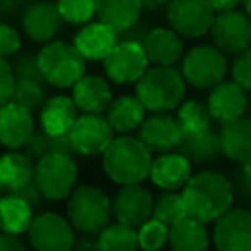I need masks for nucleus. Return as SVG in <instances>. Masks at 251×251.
<instances>
[{"label":"nucleus","mask_w":251,"mask_h":251,"mask_svg":"<svg viewBox=\"0 0 251 251\" xmlns=\"http://www.w3.org/2000/svg\"><path fill=\"white\" fill-rule=\"evenodd\" d=\"M12 194H16V196H20V198H24L33 210L35 208H39V206H43V202H45V196L41 194V190H39V186L35 184V180L31 178L29 182H25V184H22V186H18V188H14V190H10Z\"/></svg>","instance_id":"obj_42"},{"label":"nucleus","mask_w":251,"mask_h":251,"mask_svg":"<svg viewBox=\"0 0 251 251\" xmlns=\"http://www.w3.org/2000/svg\"><path fill=\"white\" fill-rule=\"evenodd\" d=\"M33 220V208L20 196L8 194L0 198V231L22 235L27 231L29 224Z\"/></svg>","instance_id":"obj_29"},{"label":"nucleus","mask_w":251,"mask_h":251,"mask_svg":"<svg viewBox=\"0 0 251 251\" xmlns=\"http://www.w3.org/2000/svg\"><path fill=\"white\" fill-rule=\"evenodd\" d=\"M35 131L31 110L6 102L0 106V143L8 149H20Z\"/></svg>","instance_id":"obj_16"},{"label":"nucleus","mask_w":251,"mask_h":251,"mask_svg":"<svg viewBox=\"0 0 251 251\" xmlns=\"http://www.w3.org/2000/svg\"><path fill=\"white\" fill-rule=\"evenodd\" d=\"M151 151L127 133L114 137L102 153V167L108 178L116 184H135L149 178Z\"/></svg>","instance_id":"obj_2"},{"label":"nucleus","mask_w":251,"mask_h":251,"mask_svg":"<svg viewBox=\"0 0 251 251\" xmlns=\"http://www.w3.org/2000/svg\"><path fill=\"white\" fill-rule=\"evenodd\" d=\"M139 2L143 10H151V12H157L169 4V0H139Z\"/></svg>","instance_id":"obj_48"},{"label":"nucleus","mask_w":251,"mask_h":251,"mask_svg":"<svg viewBox=\"0 0 251 251\" xmlns=\"http://www.w3.org/2000/svg\"><path fill=\"white\" fill-rule=\"evenodd\" d=\"M176 122L182 131H198L212 126V116L208 106L198 100H186L176 106Z\"/></svg>","instance_id":"obj_34"},{"label":"nucleus","mask_w":251,"mask_h":251,"mask_svg":"<svg viewBox=\"0 0 251 251\" xmlns=\"http://www.w3.org/2000/svg\"><path fill=\"white\" fill-rule=\"evenodd\" d=\"M24 153L29 155L33 161H37L39 157L49 155V153H69V155H76L67 133H65V135H51V133H45L43 129L31 133V137H29V139L25 141V145H24Z\"/></svg>","instance_id":"obj_32"},{"label":"nucleus","mask_w":251,"mask_h":251,"mask_svg":"<svg viewBox=\"0 0 251 251\" xmlns=\"http://www.w3.org/2000/svg\"><path fill=\"white\" fill-rule=\"evenodd\" d=\"M78 169L75 157L69 153H49L35 161L33 180L45 200L67 198L76 184Z\"/></svg>","instance_id":"obj_6"},{"label":"nucleus","mask_w":251,"mask_h":251,"mask_svg":"<svg viewBox=\"0 0 251 251\" xmlns=\"http://www.w3.org/2000/svg\"><path fill=\"white\" fill-rule=\"evenodd\" d=\"M186 214L210 224L218 220L233 204V184L218 171H202L192 175L180 190Z\"/></svg>","instance_id":"obj_1"},{"label":"nucleus","mask_w":251,"mask_h":251,"mask_svg":"<svg viewBox=\"0 0 251 251\" xmlns=\"http://www.w3.org/2000/svg\"><path fill=\"white\" fill-rule=\"evenodd\" d=\"M33 169H35V161L25 153H20V151L12 149L10 153L0 155V182H2V188L14 190V188L29 182L33 178Z\"/></svg>","instance_id":"obj_30"},{"label":"nucleus","mask_w":251,"mask_h":251,"mask_svg":"<svg viewBox=\"0 0 251 251\" xmlns=\"http://www.w3.org/2000/svg\"><path fill=\"white\" fill-rule=\"evenodd\" d=\"M24 4H25V0H0V14H14Z\"/></svg>","instance_id":"obj_46"},{"label":"nucleus","mask_w":251,"mask_h":251,"mask_svg":"<svg viewBox=\"0 0 251 251\" xmlns=\"http://www.w3.org/2000/svg\"><path fill=\"white\" fill-rule=\"evenodd\" d=\"M214 45L224 55H239L247 47H251V18L247 12L226 10L214 16L210 27Z\"/></svg>","instance_id":"obj_11"},{"label":"nucleus","mask_w":251,"mask_h":251,"mask_svg":"<svg viewBox=\"0 0 251 251\" xmlns=\"http://www.w3.org/2000/svg\"><path fill=\"white\" fill-rule=\"evenodd\" d=\"M67 220L80 233L96 235L112 220V200L108 194L94 186L84 184L67 196Z\"/></svg>","instance_id":"obj_4"},{"label":"nucleus","mask_w":251,"mask_h":251,"mask_svg":"<svg viewBox=\"0 0 251 251\" xmlns=\"http://www.w3.org/2000/svg\"><path fill=\"white\" fill-rule=\"evenodd\" d=\"M118 43V31L100 20L94 24H84V27L75 35V47L86 61H102L112 47Z\"/></svg>","instance_id":"obj_24"},{"label":"nucleus","mask_w":251,"mask_h":251,"mask_svg":"<svg viewBox=\"0 0 251 251\" xmlns=\"http://www.w3.org/2000/svg\"><path fill=\"white\" fill-rule=\"evenodd\" d=\"M73 102L82 114H102L112 102V88L98 75H82L73 84Z\"/></svg>","instance_id":"obj_21"},{"label":"nucleus","mask_w":251,"mask_h":251,"mask_svg":"<svg viewBox=\"0 0 251 251\" xmlns=\"http://www.w3.org/2000/svg\"><path fill=\"white\" fill-rule=\"evenodd\" d=\"M151 216L161 220L169 227L173 224H176L178 220H182L184 216H188L182 194L178 190H165V194H161L157 200H153V214Z\"/></svg>","instance_id":"obj_35"},{"label":"nucleus","mask_w":251,"mask_h":251,"mask_svg":"<svg viewBox=\"0 0 251 251\" xmlns=\"http://www.w3.org/2000/svg\"><path fill=\"white\" fill-rule=\"evenodd\" d=\"M218 137L222 155H226L227 159L235 163L251 159V118H247L245 114L235 120L224 122Z\"/></svg>","instance_id":"obj_23"},{"label":"nucleus","mask_w":251,"mask_h":251,"mask_svg":"<svg viewBox=\"0 0 251 251\" xmlns=\"http://www.w3.org/2000/svg\"><path fill=\"white\" fill-rule=\"evenodd\" d=\"M210 6L216 10V12H226V10H233L241 4V0H208Z\"/></svg>","instance_id":"obj_45"},{"label":"nucleus","mask_w":251,"mask_h":251,"mask_svg":"<svg viewBox=\"0 0 251 251\" xmlns=\"http://www.w3.org/2000/svg\"><path fill=\"white\" fill-rule=\"evenodd\" d=\"M182 129L175 116L169 112H151L137 127V139L151 153H165L176 149Z\"/></svg>","instance_id":"obj_15"},{"label":"nucleus","mask_w":251,"mask_h":251,"mask_svg":"<svg viewBox=\"0 0 251 251\" xmlns=\"http://www.w3.org/2000/svg\"><path fill=\"white\" fill-rule=\"evenodd\" d=\"M153 214V196L141 184H122L112 198V216L129 227H139Z\"/></svg>","instance_id":"obj_14"},{"label":"nucleus","mask_w":251,"mask_h":251,"mask_svg":"<svg viewBox=\"0 0 251 251\" xmlns=\"http://www.w3.org/2000/svg\"><path fill=\"white\" fill-rule=\"evenodd\" d=\"M190 176H192V165L178 151L159 153V157L151 161L149 178L161 190H180Z\"/></svg>","instance_id":"obj_17"},{"label":"nucleus","mask_w":251,"mask_h":251,"mask_svg":"<svg viewBox=\"0 0 251 251\" xmlns=\"http://www.w3.org/2000/svg\"><path fill=\"white\" fill-rule=\"evenodd\" d=\"M167 243L171 251H208L210 235L204 222L192 216H184L182 220H178L169 227Z\"/></svg>","instance_id":"obj_26"},{"label":"nucleus","mask_w":251,"mask_h":251,"mask_svg":"<svg viewBox=\"0 0 251 251\" xmlns=\"http://www.w3.org/2000/svg\"><path fill=\"white\" fill-rule=\"evenodd\" d=\"M25 233L33 251H73L76 239L71 222L55 212L33 216Z\"/></svg>","instance_id":"obj_8"},{"label":"nucleus","mask_w":251,"mask_h":251,"mask_svg":"<svg viewBox=\"0 0 251 251\" xmlns=\"http://www.w3.org/2000/svg\"><path fill=\"white\" fill-rule=\"evenodd\" d=\"M78 110L71 96H51L39 108V124L45 133L51 135H65L69 133L73 122L76 120Z\"/></svg>","instance_id":"obj_25"},{"label":"nucleus","mask_w":251,"mask_h":251,"mask_svg":"<svg viewBox=\"0 0 251 251\" xmlns=\"http://www.w3.org/2000/svg\"><path fill=\"white\" fill-rule=\"evenodd\" d=\"M216 251H251V210L229 208L214 220Z\"/></svg>","instance_id":"obj_13"},{"label":"nucleus","mask_w":251,"mask_h":251,"mask_svg":"<svg viewBox=\"0 0 251 251\" xmlns=\"http://www.w3.org/2000/svg\"><path fill=\"white\" fill-rule=\"evenodd\" d=\"M45 100H47V88H45L43 80H33V78H16L14 80L12 102L33 112V110H39Z\"/></svg>","instance_id":"obj_33"},{"label":"nucleus","mask_w":251,"mask_h":251,"mask_svg":"<svg viewBox=\"0 0 251 251\" xmlns=\"http://www.w3.org/2000/svg\"><path fill=\"white\" fill-rule=\"evenodd\" d=\"M67 135L76 155H102L114 139V129L102 114H80Z\"/></svg>","instance_id":"obj_12"},{"label":"nucleus","mask_w":251,"mask_h":251,"mask_svg":"<svg viewBox=\"0 0 251 251\" xmlns=\"http://www.w3.org/2000/svg\"><path fill=\"white\" fill-rule=\"evenodd\" d=\"M206 106L212 120L224 124L245 114L247 94L235 80H222L216 86H212Z\"/></svg>","instance_id":"obj_18"},{"label":"nucleus","mask_w":251,"mask_h":251,"mask_svg":"<svg viewBox=\"0 0 251 251\" xmlns=\"http://www.w3.org/2000/svg\"><path fill=\"white\" fill-rule=\"evenodd\" d=\"M24 31L29 39L37 43H47L55 39V35L63 27V18L57 10V4L51 2H35L25 8L22 16Z\"/></svg>","instance_id":"obj_19"},{"label":"nucleus","mask_w":251,"mask_h":251,"mask_svg":"<svg viewBox=\"0 0 251 251\" xmlns=\"http://www.w3.org/2000/svg\"><path fill=\"white\" fill-rule=\"evenodd\" d=\"M226 73H227L226 55L216 45L192 47L182 57L180 75L184 82L192 84L194 88H200V90L212 88L226 78Z\"/></svg>","instance_id":"obj_7"},{"label":"nucleus","mask_w":251,"mask_h":251,"mask_svg":"<svg viewBox=\"0 0 251 251\" xmlns=\"http://www.w3.org/2000/svg\"><path fill=\"white\" fill-rule=\"evenodd\" d=\"M20 47H22L20 33L12 25L0 22V57L8 59L10 55H16L20 51Z\"/></svg>","instance_id":"obj_40"},{"label":"nucleus","mask_w":251,"mask_h":251,"mask_svg":"<svg viewBox=\"0 0 251 251\" xmlns=\"http://www.w3.org/2000/svg\"><path fill=\"white\" fill-rule=\"evenodd\" d=\"M176 149L190 161V165H206L222 155L220 137L212 126L198 131H182Z\"/></svg>","instance_id":"obj_22"},{"label":"nucleus","mask_w":251,"mask_h":251,"mask_svg":"<svg viewBox=\"0 0 251 251\" xmlns=\"http://www.w3.org/2000/svg\"><path fill=\"white\" fill-rule=\"evenodd\" d=\"M141 10L139 0H96L98 20L118 31V35L139 22Z\"/></svg>","instance_id":"obj_27"},{"label":"nucleus","mask_w":251,"mask_h":251,"mask_svg":"<svg viewBox=\"0 0 251 251\" xmlns=\"http://www.w3.org/2000/svg\"><path fill=\"white\" fill-rule=\"evenodd\" d=\"M169 241V226L157 218L145 220L137 227V243L143 251H161Z\"/></svg>","instance_id":"obj_36"},{"label":"nucleus","mask_w":251,"mask_h":251,"mask_svg":"<svg viewBox=\"0 0 251 251\" xmlns=\"http://www.w3.org/2000/svg\"><path fill=\"white\" fill-rule=\"evenodd\" d=\"M106 76L116 84H131L135 82L147 69L149 61L143 51L141 41L137 39H122L112 51L102 59Z\"/></svg>","instance_id":"obj_9"},{"label":"nucleus","mask_w":251,"mask_h":251,"mask_svg":"<svg viewBox=\"0 0 251 251\" xmlns=\"http://www.w3.org/2000/svg\"><path fill=\"white\" fill-rule=\"evenodd\" d=\"M0 251H27V247L24 245L20 235H12V233H2L0 231Z\"/></svg>","instance_id":"obj_43"},{"label":"nucleus","mask_w":251,"mask_h":251,"mask_svg":"<svg viewBox=\"0 0 251 251\" xmlns=\"http://www.w3.org/2000/svg\"><path fill=\"white\" fill-rule=\"evenodd\" d=\"M73 251H100L98 249V239L90 233H82L80 239H75Z\"/></svg>","instance_id":"obj_44"},{"label":"nucleus","mask_w":251,"mask_h":251,"mask_svg":"<svg viewBox=\"0 0 251 251\" xmlns=\"http://www.w3.org/2000/svg\"><path fill=\"white\" fill-rule=\"evenodd\" d=\"M14 78H33V80H43L39 65H37V55L33 53H22L16 57L12 65ZM45 82V80H43Z\"/></svg>","instance_id":"obj_38"},{"label":"nucleus","mask_w":251,"mask_h":251,"mask_svg":"<svg viewBox=\"0 0 251 251\" xmlns=\"http://www.w3.org/2000/svg\"><path fill=\"white\" fill-rule=\"evenodd\" d=\"M165 10L171 29L180 37H202L210 31L216 16L208 0H169Z\"/></svg>","instance_id":"obj_10"},{"label":"nucleus","mask_w":251,"mask_h":251,"mask_svg":"<svg viewBox=\"0 0 251 251\" xmlns=\"http://www.w3.org/2000/svg\"><path fill=\"white\" fill-rule=\"evenodd\" d=\"M57 10L63 22L86 24L96 14V0H57Z\"/></svg>","instance_id":"obj_37"},{"label":"nucleus","mask_w":251,"mask_h":251,"mask_svg":"<svg viewBox=\"0 0 251 251\" xmlns=\"http://www.w3.org/2000/svg\"><path fill=\"white\" fill-rule=\"evenodd\" d=\"M100 251H137V229L126 224L114 222L96 233Z\"/></svg>","instance_id":"obj_31"},{"label":"nucleus","mask_w":251,"mask_h":251,"mask_svg":"<svg viewBox=\"0 0 251 251\" xmlns=\"http://www.w3.org/2000/svg\"><path fill=\"white\" fill-rule=\"evenodd\" d=\"M239 165H241V169H239V180L245 182L249 186V192H251V159H247V161H243Z\"/></svg>","instance_id":"obj_47"},{"label":"nucleus","mask_w":251,"mask_h":251,"mask_svg":"<svg viewBox=\"0 0 251 251\" xmlns=\"http://www.w3.org/2000/svg\"><path fill=\"white\" fill-rule=\"evenodd\" d=\"M86 59L73 43L51 39L37 53V65L47 84L57 88H71L84 75Z\"/></svg>","instance_id":"obj_5"},{"label":"nucleus","mask_w":251,"mask_h":251,"mask_svg":"<svg viewBox=\"0 0 251 251\" xmlns=\"http://www.w3.org/2000/svg\"><path fill=\"white\" fill-rule=\"evenodd\" d=\"M231 76L245 92L251 90V47H247L237 55L231 67Z\"/></svg>","instance_id":"obj_39"},{"label":"nucleus","mask_w":251,"mask_h":251,"mask_svg":"<svg viewBox=\"0 0 251 251\" xmlns=\"http://www.w3.org/2000/svg\"><path fill=\"white\" fill-rule=\"evenodd\" d=\"M243 2V6H245V12L251 16V0H241Z\"/></svg>","instance_id":"obj_49"},{"label":"nucleus","mask_w":251,"mask_h":251,"mask_svg":"<svg viewBox=\"0 0 251 251\" xmlns=\"http://www.w3.org/2000/svg\"><path fill=\"white\" fill-rule=\"evenodd\" d=\"M14 73H12V65L8 63V59L0 57V106L12 100V90H14Z\"/></svg>","instance_id":"obj_41"},{"label":"nucleus","mask_w":251,"mask_h":251,"mask_svg":"<svg viewBox=\"0 0 251 251\" xmlns=\"http://www.w3.org/2000/svg\"><path fill=\"white\" fill-rule=\"evenodd\" d=\"M186 82L182 75L173 67H147L135 80V96L149 112L175 110L184 98Z\"/></svg>","instance_id":"obj_3"},{"label":"nucleus","mask_w":251,"mask_h":251,"mask_svg":"<svg viewBox=\"0 0 251 251\" xmlns=\"http://www.w3.org/2000/svg\"><path fill=\"white\" fill-rule=\"evenodd\" d=\"M0 190H2V182H0Z\"/></svg>","instance_id":"obj_50"},{"label":"nucleus","mask_w":251,"mask_h":251,"mask_svg":"<svg viewBox=\"0 0 251 251\" xmlns=\"http://www.w3.org/2000/svg\"><path fill=\"white\" fill-rule=\"evenodd\" d=\"M145 106L139 102L137 96H118L112 98L110 106L106 108V120L112 126L114 133H129L139 127V124L145 118Z\"/></svg>","instance_id":"obj_28"},{"label":"nucleus","mask_w":251,"mask_h":251,"mask_svg":"<svg viewBox=\"0 0 251 251\" xmlns=\"http://www.w3.org/2000/svg\"><path fill=\"white\" fill-rule=\"evenodd\" d=\"M143 51L147 55V61L163 67H173L182 59V39L180 35L171 27H153L141 37Z\"/></svg>","instance_id":"obj_20"}]
</instances>
